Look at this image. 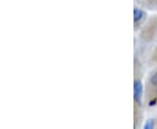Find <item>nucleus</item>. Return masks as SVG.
Segmentation results:
<instances>
[{"mask_svg": "<svg viewBox=\"0 0 157 129\" xmlns=\"http://www.w3.org/2000/svg\"><path fill=\"white\" fill-rule=\"evenodd\" d=\"M134 16H135V22H138L139 20L141 19V17L143 16V12L140 11V10H139V9L135 8V11H134Z\"/></svg>", "mask_w": 157, "mask_h": 129, "instance_id": "f03ea898", "label": "nucleus"}, {"mask_svg": "<svg viewBox=\"0 0 157 129\" xmlns=\"http://www.w3.org/2000/svg\"><path fill=\"white\" fill-rule=\"evenodd\" d=\"M150 82L152 83V85H157V73H155V74L152 76L151 79H150Z\"/></svg>", "mask_w": 157, "mask_h": 129, "instance_id": "20e7f679", "label": "nucleus"}, {"mask_svg": "<svg viewBox=\"0 0 157 129\" xmlns=\"http://www.w3.org/2000/svg\"><path fill=\"white\" fill-rule=\"evenodd\" d=\"M156 101L157 100H153V101L150 102V106H153L154 104H156Z\"/></svg>", "mask_w": 157, "mask_h": 129, "instance_id": "39448f33", "label": "nucleus"}, {"mask_svg": "<svg viewBox=\"0 0 157 129\" xmlns=\"http://www.w3.org/2000/svg\"><path fill=\"white\" fill-rule=\"evenodd\" d=\"M134 90H135V94H134L135 100L139 102L140 101L141 95H142V84L140 80H136L135 82Z\"/></svg>", "mask_w": 157, "mask_h": 129, "instance_id": "f257e3e1", "label": "nucleus"}, {"mask_svg": "<svg viewBox=\"0 0 157 129\" xmlns=\"http://www.w3.org/2000/svg\"><path fill=\"white\" fill-rule=\"evenodd\" d=\"M154 127H155V121H154V120H153V119H150V120H148L146 122L145 126H144V128L152 129V128H154Z\"/></svg>", "mask_w": 157, "mask_h": 129, "instance_id": "7ed1b4c3", "label": "nucleus"}]
</instances>
